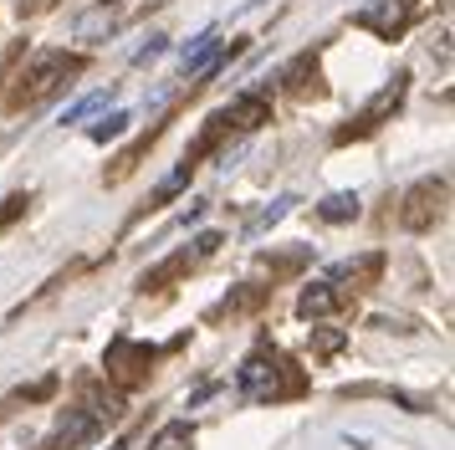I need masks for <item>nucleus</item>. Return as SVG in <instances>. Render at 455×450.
Returning a JSON list of instances; mask_svg holds the SVG:
<instances>
[{
	"label": "nucleus",
	"mask_w": 455,
	"mask_h": 450,
	"mask_svg": "<svg viewBox=\"0 0 455 450\" xmlns=\"http://www.w3.org/2000/svg\"><path fill=\"white\" fill-rule=\"evenodd\" d=\"M235 389H241V399H251V405H282L291 394H302L307 379L297 374V364H291L287 353L256 348V353H246V364L235 368Z\"/></svg>",
	"instance_id": "1"
},
{
	"label": "nucleus",
	"mask_w": 455,
	"mask_h": 450,
	"mask_svg": "<svg viewBox=\"0 0 455 450\" xmlns=\"http://www.w3.org/2000/svg\"><path fill=\"white\" fill-rule=\"evenodd\" d=\"M83 67H87L83 57H67V52H42V57H36V61H31V67L21 72V82L11 87V108H31V102H46L52 92L72 87Z\"/></svg>",
	"instance_id": "2"
},
{
	"label": "nucleus",
	"mask_w": 455,
	"mask_h": 450,
	"mask_svg": "<svg viewBox=\"0 0 455 450\" xmlns=\"http://www.w3.org/2000/svg\"><path fill=\"white\" fill-rule=\"evenodd\" d=\"M154 358H159V348L154 343H133V338H113L103 353V368L108 379H113V389H139L148 384V374H154Z\"/></svg>",
	"instance_id": "3"
},
{
	"label": "nucleus",
	"mask_w": 455,
	"mask_h": 450,
	"mask_svg": "<svg viewBox=\"0 0 455 450\" xmlns=\"http://www.w3.org/2000/svg\"><path fill=\"white\" fill-rule=\"evenodd\" d=\"M445 195H451V184H445V174H430V180H414L410 189H404V205H399V225H404V230H414V236H425V230H435V221L445 215Z\"/></svg>",
	"instance_id": "4"
},
{
	"label": "nucleus",
	"mask_w": 455,
	"mask_h": 450,
	"mask_svg": "<svg viewBox=\"0 0 455 450\" xmlns=\"http://www.w3.org/2000/svg\"><path fill=\"white\" fill-rule=\"evenodd\" d=\"M404 92H410V72H394V77L384 82V92H379V98H373L369 108L358 113V123H343V128L332 133V143H353V139H369L373 128H379V123L389 118V113H394V108H399V102H404Z\"/></svg>",
	"instance_id": "5"
},
{
	"label": "nucleus",
	"mask_w": 455,
	"mask_h": 450,
	"mask_svg": "<svg viewBox=\"0 0 455 450\" xmlns=\"http://www.w3.org/2000/svg\"><path fill=\"white\" fill-rule=\"evenodd\" d=\"M220 241H226V236H215V230H200V236H195V245H180V251H174L169 261L148 266L144 277H139V292H159V286H169L174 277H185L189 266H200V261H205V256H210V251H215Z\"/></svg>",
	"instance_id": "6"
},
{
	"label": "nucleus",
	"mask_w": 455,
	"mask_h": 450,
	"mask_svg": "<svg viewBox=\"0 0 455 450\" xmlns=\"http://www.w3.org/2000/svg\"><path fill=\"white\" fill-rule=\"evenodd\" d=\"M410 16H414V0H373V5H363V11H358V26H363V31H373V36L394 41L404 26H410Z\"/></svg>",
	"instance_id": "7"
},
{
	"label": "nucleus",
	"mask_w": 455,
	"mask_h": 450,
	"mask_svg": "<svg viewBox=\"0 0 455 450\" xmlns=\"http://www.w3.org/2000/svg\"><path fill=\"white\" fill-rule=\"evenodd\" d=\"M338 307H343V292L323 277V282L302 286V297H297V317H302V323H323V317H332Z\"/></svg>",
	"instance_id": "8"
},
{
	"label": "nucleus",
	"mask_w": 455,
	"mask_h": 450,
	"mask_svg": "<svg viewBox=\"0 0 455 450\" xmlns=\"http://www.w3.org/2000/svg\"><path fill=\"white\" fill-rule=\"evenodd\" d=\"M215 52H220V31H200V36L185 46V77L189 72H205L210 61H215Z\"/></svg>",
	"instance_id": "9"
},
{
	"label": "nucleus",
	"mask_w": 455,
	"mask_h": 450,
	"mask_svg": "<svg viewBox=\"0 0 455 450\" xmlns=\"http://www.w3.org/2000/svg\"><path fill=\"white\" fill-rule=\"evenodd\" d=\"M148 450H195V425H189V420H169V425H159V435L148 440Z\"/></svg>",
	"instance_id": "10"
},
{
	"label": "nucleus",
	"mask_w": 455,
	"mask_h": 450,
	"mask_svg": "<svg viewBox=\"0 0 455 450\" xmlns=\"http://www.w3.org/2000/svg\"><path fill=\"white\" fill-rule=\"evenodd\" d=\"M317 221H328V225L358 221V195H328V200L317 205Z\"/></svg>",
	"instance_id": "11"
},
{
	"label": "nucleus",
	"mask_w": 455,
	"mask_h": 450,
	"mask_svg": "<svg viewBox=\"0 0 455 450\" xmlns=\"http://www.w3.org/2000/svg\"><path fill=\"white\" fill-rule=\"evenodd\" d=\"M128 123H133V113H108L103 123H92V128H87V139H92V143H108V139H118Z\"/></svg>",
	"instance_id": "12"
},
{
	"label": "nucleus",
	"mask_w": 455,
	"mask_h": 450,
	"mask_svg": "<svg viewBox=\"0 0 455 450\" xmlns=\"http://www.w3.org/2000/svg\"><path fill=\"white\" fill-rule=\"evenodd\" d=\"M291 205H297V195H282V200H276V205H267V210H261V215L251 221V236H261V230H271V225L282 221V215H287Z\"/></svg>",
	"instance_id": "13"
},
{
	"label": "nucleus",
	"mask_w": 455,
	"mask_h": 450,
	"mask_svg": "<svg viewBox=\"0 0 455 450\" xmlns=\"http://www.w3.org/2000/svg\"><path fill=\"white\" fill-rule=\"evenodd\" d=\"M338 348H343V333H338V327H317V333H312V353H317V358H332Z\"/></svg>",
	"instance_id": "14"
},
{
	"label": "nucleus",
	"mask_w": 455,
	"mask_h": 450,
	"mask_svg": "<svg viewBox=\"0 0 455 450\" xmlns=\"http://www.w3.org/2000/svg\"><path fill=\"white\" fill-rule=\"evenodd\" d=\"M77 36L83 41H108L113 36V16H83L77 20Z\"/></svg>",
	"instance_id": "15"
},
{
	"label": "nucleus",
	"mask_w": 455,
	"mask_h": 450,
	"mask_svg": "<svg viewBox=\"0 0 455 450\" xmlns=\"http://www.w3.org/2000/svg\"><path fill=\"white\" fill-rule=\"evenodd\" d=\"M98 108H108V92H92V98H83V102H77V108H67L62 128H77V123H83L87 113H98Z\"/></svg>",
	"instance_id": "16"
},
{
	"label": "nucleus",
	"mask_w": 455,
	"mask_h": 450,
	"mask_svg": "<svg viewBox=\"0 0 455 450\" xmlns=\"http://www.w3.org/2000/svg\"><path fill=\"white\" fill-rule=\"evenodd\" d=\"M169 52V36H148V46H139V57H133V67H154V61Z\"/></svg>",
	"instance_id": "17"
},
{
	"label": "nucleus",
	"mask_w": 455,
	"mask_h": 450,
	"mask_svg": "<svg viewBox=\"0 0 455 450\" xmlns=\"http://www.w3.org/2000/svg\"><path fill=\"white\" fill-rule=\"evenodd\" d=\"M26 205H31V195H11V200L0 205V230H5V225H16L26 215Z\"/></svg>",
	"instance_id": "18"
},
{
	"label": "nucleus",
	"mask_w": 455,
	"mask_h": 450,
	"mask_svg": "<svg viewBox=\"0 0 455 450\" xmlns=\"http://www.w3.org/2000/svg\"><path fill=\"white\" fill-rule=\"evenodd\" d=\"M57 0H21V16H42V11H52Z\"/></svg>",
	"instance_id": "19"
},
{
	"label": "nucleus",
	"mask_w": 455,
	"mask_h": 450,
	"mask_svg": "<svg viewBox=\"0 0 455 450\" xmlns=\"http://www.w3.org/2000/svg\"><path fill=\"white\" fill-rule=\"evenodd\" d=\"M103 5H113V0H103Z\"/></svg>",
	"instance_id": "20"
}]
</instances>
